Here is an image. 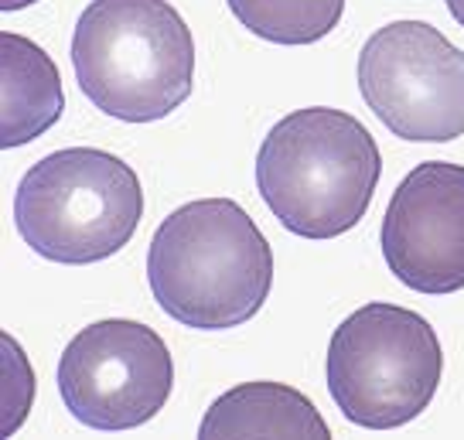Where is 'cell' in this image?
<instances>
[{
  "mask_svg": "<svg viewBox=\"0 0 464 440\" xmlns=\"http://www.w3.org/2000/svg\"><path fill=\"white\" fill-rule=\"evenodd\" d=\"M144 215V191L130 164L69 147L28 167L14 191L21 239L52 263L86 266L120 253Z\"/></svg>",
  "mask_w": 464,
  "mask_h": 440,
  "instance_id": "obj_4",
  "label": "cell"
},
{
  "mask_svg": "<svg viewBox=\"0 0 464 440\" xmlns=\"http://www.w3.org/2000/svg\"><path fill=\"white\" fill-rule=\"evenodd\" d=\"M382 158L345 110H297L263 137L256 185L280 225L304 239H334L355 229L372 206Z\"/></svg>",
  "mask_w": 464,
  "mask_h": 440,
  "instance_id": "obj_2",
  "label": "cell"
},
{
  "mask_svg": "<svg viewBox=\"0 0 464 440\" xmlns=\"http://www.w3.org/2000/svg\"><path fill=\"white\" fill-rule=\"evenodd\" d=\"M236 21L274 44H314L338 28L345 0H226Z\"/></svg>",
  "mask_w": 464,
  "mask_h": 440,
  "instance_id": "obj_11",
  "label": "cell"
},
{
  "mask_svg": "<svg viewBox=\"0 0 464 440\" xmlns=\"http://www.w3.org/2000/svg\"><path fill=\"white\" fill-rule=\"evenodd\" d=\"M444 4H448L450 17H454V21H458V24L464 28V0H444Z\"/></svg>",
  "mask_w": 464,
  "mask_h": 440,
  "instance_id": "obj_12",
  "label": "cell"
},
{
  "mask_svg": "<svg viewBox=\"0 0 464 440\" xmlns=\"http://www.w3.org/2000/svg\"><path fill=\"white\" fill-rule=\"evenodd\" d=\"M34 0H0V11H21V7H31Z\"/></svg>",
  "mask_w": 464,
  "mask_h": 440,
  "instance_id": "obj_13",
  "label": "cell"
},
{
  "mask_svg": "<svg viewBox=\"0 0 464 440\" xmlns=\"http://www.w3.org/2000/svg\"><path fill=\"white\" fill-rule=\"evenodd\" d=\"M444 352L430 321L400 304H365L334 328L328 393L345 420L392 430L417 420L440 386Z\"/></svg>",
  "mask_w": 464,
  "mask_h": 440,
  "instance_id": "obj_5",
  "label": "cell"
},
{
  "mask_svg": "<svg viewBox=\"0 0 464 440\" xmlns=\"http://www.w3.org/2000/svg\"><path fill=\"white\" fill-rule=\"evenodd\" d=\"M198 437H301L332 440L314 403L284 382H243L208 407Z\"/></svg>",
  "mask_w": 464,
  "mask_h": 440,
  "instance_id": "obj_10",
  "label": "cell"
},
{
  "mask_svg": "<svg viewBox=\"0 0 464 440\" xmlns=\"http://www.w3.org/2000/svg\"><path fill=\"white\" fill-rule=\"evenodd\" d=\"M158 308L185 328L226 331L256 318L274 287V253L260 225L232 198L174 208L147 253Z\"/></svg>",
  "mask_w": 464,
  "mask_h": 440,
  "instance_id": "obj_1",
  "label": "cell"
},
{
  "mask_svg": "<svg viewBox=\"0 0 464 440\" xmlns=\"http://www.w3.org/2000/svg\"><path fill=\"white\" fill-rule=\"evenodd\" d=\"M174 362L164 338L140 321H96L69 341L58 362V393L79 424L133 430L171 397Z\"/></svg>",
  "mask_w": 464,
  "mask_h": 440,
  "instance_id": "obj_7",
  "label": "cell"
},
{
  "mask_svg": "<svg viewBox=\"0 0 464 440\" xmlns=\"http://www.w3.org/2000/svg\"><path fill=\"white\" fill-rule=\"evenodd\" d=\"M359 89L400 140L448 144L464 133V52L434 24L379 28L359 55Z\"/></svg>",
  "mask_w": 464,
  "mask_h": 440,
  "instance_id": "obj_6",
  "label": "cell"
},
{
  "mask_svg": "<svg viewBox=\"0 0 464 440\" xmlns=\"http://www.w3.org/2000/svg\"><path fill=\"white\" fill-rule=\"evenodd\" d=\"M72 69L106 117L150 123L191 96L195 38L168 0H92L75 21Z\"/></svg>",
  "mask_w": 464,
  "mask_h": 440,
  "instance_id": "obj_3",
  "label": "cell"
},
{
  "mask_svg": "<svg viewBox=\"0 0 464 440\" xmlns=\"http://www.w3.org/2000/svg\"><path fill=\"white\" fill-rule=\"evenodd\" d=\"M65 92L55 62L24 34H0V147H21L55 127Z\"/></svg>",
  "mask_w": 464,
  "mask_h": 440,
  "instance_id": "obj_9",
  "label": "cell"
},
{
  "mask_svg": "<svg viewBox=\"0 0 464 440\" xmlns=\"http://www.w3.org/2000/svg\"><path fill=\"white\" fill-rule=\"evenodd\" d=\"M382 256L417 293L464 287V167L423 161L396 185L382 219Z\"/></svg>",
  "mask_w": 464,
  "mask_h": 440,
  "instance_id": "obj_8",
  "label": "cell"
}]
</instances>
